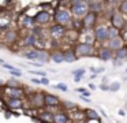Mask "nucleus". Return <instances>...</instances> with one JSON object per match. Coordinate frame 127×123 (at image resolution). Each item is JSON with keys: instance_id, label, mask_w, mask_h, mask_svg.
Returning a JSON list of instances; mask_svg holds the SVG:
<instances>
[{"instance_id": "1", "label": "nucleus", "mask_w": 127, "mask_h": 123, "mask_svg": "<svg viewBox=\"0 0 127 123\" xmlns=\"http://www.w3.org/2000/svg\"><path fill=\"white\" fill-rule=\"evenodd\" d=\"M53 19H55V23L62 25V26H66V25H68V23L72 22V14H71V11H70L68 8L59 7V8H55Z\"/></svg>"}, {"instance_id": "4", "label": "nucleus", "mask_w": 127, "mask_h": 123, "mask_svg": "<svg viewBox=\"0 0 127 123\" xmlns=\"http://www.w3.org/2000/svg\"><path fill=\"white\" fill-rule=\"evenodd\" d=\"M109 21H111V26L116 27V29H119V30H123L127 27L126 18H124V15L122 12H119V11H112V14H111V16H109Z\"/></svg>"}, {"instance_id": "44", "label": "nucleus", "mask_w": 127, "mask_h": 123, "mask_svg": "<svg viewBox=\"0 0 127 123\" xmlns=\"http://www.w3.org/2000/svg\"><path fill=\"white\" fill-rule=\"evenodd\" d=\"M32 66H34V67H42V63H32Z\"/></svg>"}, {"instance_id": "17", "label": "nucleus", "mask_w": 127, "mask_h": 123, "mask_svg": "<svg viewBox=\"0 0 127 123\" xmlns=\"http://www.w3.org/2000/svg\"><path fill=\"white\" fill-rule=\"evenodd\" d=\"M51 60L56 64H60L64 62V51H52L51 52Z\"/></svg>"}, {"instance_id": "40", "label": "nucleus", "mask_w": 127, "mask_h": 123, "mask_svg": "<svg viewBox=\"0 0 127 123\" xmlns=\"http://www.w3.org/2000/svg\"><path fill=\"white\" fill-rule=\"evenodd\" d=\"M32 82L36 85H41V79H38V78H32Z\"/></svg>"}, {"instance_id": "48", "label": "nucleus", "mask_w": 127, "mask_h": 123, "mask_svg": "<svg viewBox=\"0 0 127 123\" xmlns=\"http://www.w3.org/2000/svg\"><path fill=\"white\" fill-rule=\"evenodd\" d=\"M0 63H4V60H3V59H0Z\"/></svg>"}, {"instance_id": "7", "label": "nucleus", "mask_w": 127, "mask_h": 123, "mask_svg": "<svg viewBox=\"0 0 127 123\" xmlns=\"http://www.w3.org/2000/svg\"><path fill=\"white\" fill-rule=\"evenodd\" d=\"M48 32H49V36H51V37H53L55 40H60V38H63L64 36H66V29H64V26L58 25V23L51 25Z\"/></svg>"}, {"instance_id": "41", "label": "nucleus", "mask_w": 127, "mask_h": 123, "mask_svg": "<svg viewBox=\"0 0 127 123\" xmlns=\"http://www.w3.org/2000/svg\"><path fill=\"white\" fill-rule=\"evenodd\" d=\"M41 85H49V79L45 77V78H42L41 79Z\"/></svg>"}, {"instance_id": "47", "label": "nucleus", "mask_w": 127, "mask_h": 123, "mask_svg": "<svg viewBox=\"0 0 127 123\" xmlns=\"http://www.w3.org/2000/svg\"><path fill=\"white\" fill-rule=\"evenodd\" d=\"M96 77H97V74H92V75H90V79H94V78H96Z\"/></svg>"}, {"instance_id": "30", "label": "nucleus", "mask_w": 127, "mask_h": 123, "mask_svg": "<svg viewBox=\"0 0 127 123\" xmlns=\"http://www.w3.org/2000/svg\"><path fill=\"white\" fill-rule=\"evenodd\" d=\"M119 12H122L123 15H127V1L119 3Z\"/></svg>"}, {"instance_id": "33", "label": "nucleus", "mask_w": 127, "mask_h": 123, "mask_svg": "<svg viewBox=\"0 0 127 123\" xmlns=\"http://www.w3.org/2000/svg\"><path fill=\"white\" fill-rule=\"evenodd\" d=\"M30 74H33V75H41L42 78L47 77V73H45V71H41V70H30Z\"/></svg>"}, {"instance_id": "36", "label": "nucleus", "mask_w": 127, "mask_h": 123, "mask_svg": "<svg viewBox=\"0 0 127 123\" xmlns=\"http://www.w3.org/2000/svg\"><path fill=\"white\" fill-rule=\"evenodd\" d=\"M3 66L4 68H7V70H10V71H15V70H18V68H15L14 66H11V64H7V63H3Z\"/></svg>"}, {"instance_id": "11", "label": "nucleus", "mask_w": 127, "mask_h": 123, "mask_svg": "<svg viewBox=\"0 0 127 123\" xmlns=\"http://www.w3.org/2000/svg\"><path fill=\"white\" fill-rule=\"evenodd\" d=\"M62 105V100L55 94H51V93H45V107H52V108H56V107Z\"/></svg>"}, {"instance_id": "28", "label": "nucleus", "mask_w": 127, "mask_h": 123, "mask_svg": "<svg viewBox=\"0 0 127 123\" xmlns=\"http://www.w3.org/2000/svg\"><path fill=\"white\" fill-rule=\"evenodd\" d=\"M4 40L8 44L15 42V40H17V32H15V30H8V32L6 33V36H4Z\"/></svg>"}, {"instance_id": "35", "label": "nucleus", "mask_w": 127, "mask_h": 123, "mask_svg": "<svg viewBox=\"0 0 127 123\" xmlns=\"http://www.w3.org/2000/svg\"><path fill=\"white\" fill-rule=\"evenodd\" d=\"M10 74L12 75V78H18V77L22 75V71H21V70H15V71H10Z\"/></svg>"}, {"instance_id": "15", "label": "nucleus", "mask_w": 127, "mask_h": 123, "mask_svg": "<svg viewBox=\"0 0 127 123\" xmlns=\"http://www.w3.org/2000/svg\"><path fill=\"white\" fill-rule=\"evenodd\" d=\"M37 42H38V37L37 36H34L33 33H30V34H28L25 38H23V46H28V48H32V46L37 45Z\"/></svg>"}, {"instance_id": "20", "label": "nucleus", "mask_w": 127, "mask_h": 123, "mask_svg": "<svg viewBox=\"0 0 127 123\" xmlns=\"http://www.w3.org/2000/svg\"><path fill=\"white\" fill-rule=\"evenodd\" d=\"M70 115L67 114V112H58V114H55V123H70Z\"/></svg>"}, {"instance_id": "43", "label": "nucleus", "mask_w": 127, "mask_h": 123, "mask_svg": "<svg viewBox=\"0 0 127 123\" xmlns=\"http://www.w3.org/2000/svg\"><path fill=\"white\" fill-rule=\"evenodd\" d=\"M88 86H89V89H90V90H94V89H96V87H97V86H96V85H94V83H89Z\"/></svg>"}, {"instance_id": "5", "label": "nucleus", "mask_w": 127, "mask_h": 123, "mask_svg": "<svg viewBox=\"0 0 127 123\" xmlns=\"http://www.w3.org/2000/svg\"><path fill=\"white\" fill-rule=\"evenodd\" d=\"M51 19H52V15H51V12L47 10H41L34 15V21H36V23L38 25V26L48 25L51 22Z\"/></svg>"}, {"instance_id": "46", "label": "nucleus", "mask_w": 127, "mask_h": 123, "mask_svg": "<svg viewBox=\"0 0 127 123\" xmlns=\"http://www.w3.org/2000/svg\"><path fill=\"white\" fill-rule=\"evenodd\" d=\"M119 115H120V116H124V115H126V112H124L123 109H119Z\"/></svg>"}, {"instance_id": "24", "label": "nucleus", "mask_w": 127, "mask_h": 123, "mask_svg": "<svg viewBox=\"0 0 127 123\" xmlns=\"http://www.w3.org/2000/svg\"><path fill=\"white\" fill-rule=\"evenodd\" d=\"M116 37H120V30L113 26H108V41L113 40Z\"/></svg>"}, {"instance_id": "2", "label": "nucleus", "mask_w": 127, "mask_h": 123, "mask_svg": "<svg viewBox=\"0 0 127 123\" xmlns=\"http://www.w3.org/2000/svg\"><path fill=\"white\" fill-rule=\"evenodd\" d=\"M70 11L77 18H83L89 12L88 1H83V0H72L71 5H70Z\"/></svg>"}, {"instance_id": "18", "label": "nucleus", "mask_w": 127, "mask_h": 123, "mask_svg": "<svg viewBox=\"0 0 127 123\" xmlns=\"http://www.w3.org/2000/svg\"><path fill=\"white\" fill-rule=\"evenodd\" d=\"M21 23H22L23 27H26V29H34L36 27V21H34V16L32 18V16L29 15H25L22 18V21H21Z\"/></svg>"}, {"instance_id": "39", "label": "nucleus", "mask_w": 127, "mask_h": 123, "mask_svg": "<svg viewBox=\"0 0 127 123\" xmlns=\"http://www.w3.org/2000/svg\"><path fill=\"white\" fill-rule=\"evenodd\" d=\"M81 100H83L85 103H92V100H90V98H88L85 94H81Z\"/></svg>"}, {"instance_id": "3", "label": "nucleus", "mask_w": 127, "mask_h": 123, "mask_svg": "<svg viewBox=\"0 0 127 123\" xmlns=\"http://www.w3.org/2000/svg\"><path fill=\"white\" fill-rule=\"evenodd\" d=\"M75 53L78 57H88V56H93L96 53L93 44H88V42H78L74 48Z\"/></svg>"}, {"instance_id": "8", "label": "nucleus", "mask_w": 127, "mask_h": 123, "mask_svg": "<svg viewBox=\"0 0 127 123\" xmlns=\"http://www.w3.org/2000/svg\"><path fill=\"white\" fill-rule=\"evenodd\" d=\"M29 101L30 104L34 107V108H41V107H45V93H33V94L29 97Z\"/></svg>"}, {"instance_id": "25", "label": "nucleus", "mask_w": 127, "mask_h": 123, "mask_svg": "<svg viewBox=\"0 0 127 123\" xmlns=\"http://www.w3.org/2000/svg\"><path fill=\"white\" fill-rule=\"evenodd\" d=\"M6 87H10V89H15V87H22V85H21V82L18 81V79L15 78H8L6 81Z\"/></svg>"}, {"instance_id": "22", "label": "nucleus", "mask_w": 127, "mask_h": 123, "mask_svg": "<svg viewBox=\"0 0 127 123\" xmlns=\"http://www.w3.org/2000/svg\"><path fill=\"white\" fill-rule=\"evenodd\" d=\"M75 60H78V56H77L74 49H67V51H64V62L72 63Z\"/></svg>"}, {"instance_id": "31", "label": "nucleus", "mask_w": 127, "mask_h": 123, "mask_svg": "<svg viewBox=\"0 0 127 123\" xmlns=\"http://www.w3.org/2000/svg\"><path fill=\"white\" fill-rule=\"evenodd\" d=\"M53 87H55V89H58V90H60V92H67V90H68L67 85L63 83V82H59V83H56Z\"/></svg>"}, {"instance_id": "27", "label": "nucleus", "mask_w": 127, "mask_h": 123, "mask_svg": "<svg viewBox=\"0 0 127 123\" xmlns=\"http://www.w3.org/2000/svg\"><path fill=\"white\" fill-rule=\"evenodd\" d=\"M85 115H86V119H89V120H96V122L100 120V115L94 109H86Z\"/></svg>"}, {"instance_id": "23", "label": "nucleus", "mask_w": 127, "mask_h": 123, "mask_svg": "<svg viewBox=\"0 0 127 123\" xmlns=\"http://www.w3.org/2000/svg\"><path fill=\"white\" fill-rule=\"evenodd\" d=\"M115 57L119 60H122V62H126L127 60V45L123 46V48H120L119 51L115 52Z\"/></svg>"}, {"instance_id": "13", "label": "nucleus", "mask_w": 127, "mask_h": 123, "mask_svg": "<svg viewBox=\"0 0 127 123\" xmlns=\"http://www.w3.org/2000/svg\"><path fill=\"white\" fill-rule=\"evenodd\" d=\"M124 38L122 37H116V38H113V40H111V41H108V48L111 49V51H113V52H116V51H119L120 48H123V46H126L124 45Z\"/></svg>"}, {"instance_id": "12", "label": "nucleus", "mask_w": 127, "mask_h": 123, "mask_svg": "<svg viewBox=\"0 0 127 123\" xmlns=\"http://www.w3.org/2000/svg\"><path fill=\"white\" fill-rule=\"evenodd\" d=\"M98 57L102 62H109V60H112L113 57H115V53H113V51H111L108 46H101V48L98 49Z\"/></svg>"}, {"instance_id": "38", "label": "nucleus", "mask_w": 127, "mask_h": 123, "mask_svg": "<svg viewBox=\"0 0 127 123\" xmlns=\"http://www.w3.org/2000/svg\"><path fill=\"white\" fill-rule=\"evenodd\" d=\"M100 89H101V90H104V92H107V90H109V85L101 83V85H100Z\"/></svg>"}, {"instance_id": "45", "label": "nucleus", "mask_w": 127, "mask_h": 123, "mask_svg": "<svg viewBox=\"0 0 127 123\" xmlns=\"http://www.w3.org/2000/svg\"><path fill=\"white\" fill-rule=\"evenodd\" d=\"M1 86L6 87V81H4V79H0V87H1Z\"/></svg>"}, {"instance_id": "26", "label": "nucleus", "mask_w": 127, "mask_h": 123, "mask_svg": "<svg viewBox=\"0 0 127 123\" xmlns=\"http://www.w3.org/2000/svg\"><path fill=\"white\" fill-rule=\"evenodd\" d=\"M26 59L29 60H37V56H38V49H28L25 53H22Z\"/></svg>"}, {"instance_id": "6", "label": "nucleus", "mask_w": 127, "mask_h": 123, "mask_svg": "<svg viewBox=\"0 0 127 123\" xmlns=\"http://www.w3.org/2000/svg\"><path fill=\"white\" fill-rule=\"evenodd\" d=\"M94 40L97 41V42L102 44L105 42V41H108V27L104 26V25H100V26H97L96 29H94Z\"/></svg>"}, {"instance_id": "14", "label": "nucleus", "mask_w": 127, "mask_h": 123, "mask_svg": "<svg viewBox=\"0 0 127 123\" xmlns=\"http://www.w3.org/2000/svg\"><path fill=\"white\" fill-rule=\"evenodd\" d=\"M88 7H89V11L93 14H98V12H102L105 8V3L102 1H88Z\"/></svg>"}, {"instance_id": "21", "label": "nucleus", "mask_w": 127, "mask_h": 123, "mask_svg": "<svg viewBox=\"0 0 127 123\" xmlns=\"http://www.w3.org/2000/svg\"><path fill=\"white\" fill-rule=\"evenodd\" d=\"M7 105L11 109H21L23 107V100H19V98H7Z\"/></svg>"}, {"instance_id": "32", "label": "nucleus", "mask_w": 127, "mask_h": 123, "mask_svg": "<svg viewBox=\"0 0 127 123\" xmlns=\"http://www.w3.org/2000/svg\"><path fill=\"white\" fill-rule=\"evenodd\" d=\"M119 89H120V82H112V83L109 85L111 92H118Z\"/></svg>"}, {"instance_id": "37", "label": "nucleus", "mask_w": 127, "mask_h": 123, "mask_svg": "<svg viewBox=\"0 0 127 123\" xmlns=\"http://www.w3.org/2000/svg\"><path fill=\"white\" fill-rule=\"evenodd\" d=\"M123 63H124V62H122V60L116 59V57H115V59H113V66H116V67H118V66H122V64H123Z\"/></svg>"}, {"instance_id": "9", "label": "nucleus", "mask_w": 127, "mask_h": 123, "mask_svg": "<svg viewBox=\"0 0 127 123\" xmlns=\"http://www.w3.org/2000/svg\"><path fill=\"white\" fill-rule=\"evenodd\" d=\"M6 94H7V98H19V100H22L26 96V92L22 87H15V89L6 87Z\"/></svg>"}, {"instance_id": "19", "label": "nucleus", "mask_w": 127, "mask_h": 123, "mask_svg": "<svg viewBox=\"0 0 127 123\" xmlns=\"http://www.w3.org/2000/svg\"><path fill=\"white\" fill-rule=\"evenodd\" d=\"M51 60V52L47 49H38V56H37V62L38 63H48Z\"/></svg>"}, {"instance_id": "34", "label": "nucleus", "mask_w": 127, "mask_h": 123, "mask_svg": "<svg viewBox=\"0 0 127 123\" xmlns=\"http://www.w3.org/2000/svg\"><path fill=\"white\" fill-rule=\"evenodd\" d=\"M85 73H86V70L85 68H78V70H74L72 71V75H81V77H83L85 75Z\"/></svg>"}, {"instance_id": "42", "label": "nucleus", "mask_w": 127, "mask_h": 123, "mask_svg": "<svg viewBox=\"0 0 127 123\" xmlns=\"http://www.w3.org/2000/svg\"><path fill=\"white\" fill-rule=\"evenodd\" d=\"M82 78H83V77H81V75H75L74 77V82H81V81H82Z\"/></svg>"}, {"instance_id": "10", "label": "nucleus", "mask_w": 127, "mask_h": 123, "mask_svg": "<svg viewBox=\"0 0 127 123\" xmlns=\"http://www.w3.org/2000/svg\"><path fill=\"white\" fill-rule=\"evenodd\" d=\"M81 22H82V25L86 29H92V27H94V25H96V22H97V14H93V12L89 11V12L82 18Z\"/></svg>"}, {"instance_id": "29", "label": "nucleus", "mask_w": 127, "mask_h": 123, "mask_svg": "<svg viewBox=\"0 0 127 123\" xmlns=\"http://www.w3.org/2000/svg\"><path fill=\"white\" fill-rule=\"evenodd\" d=\"M62 108L67 109V111H70V109H75L77 108V104L72 103V101H62Z\"/></svg>"}, {"instance_id": "16", "label": "nucleus", "mask_w": 127, "mask_h": 123, "mask_svg": "<svg viewBox=\"0 0 127 123\" xmlns=\"http://www.w3.org/2000/svg\"><path fill=\"white\" fill-rule=\"evenodd\" d=\"M40 122L41 123H55V114L48 111H42L38 116Z\"/></svg>"}]
</instances>
